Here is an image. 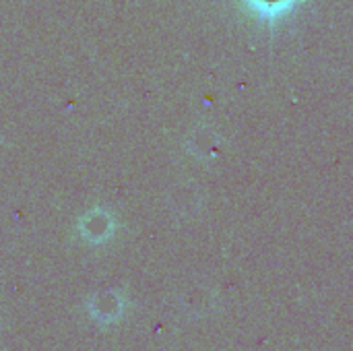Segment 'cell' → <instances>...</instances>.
Returning a JSON list of instances; mask_svg holds the SVG:
<instances>
[{"instance_id":"1","label":"cell","mask_w":353,"mask_h":351,"mask_svg":"<svg viewBox=\"0 0 353 351\" xmlns=\"http://www.w3.org/2000/svg\"><path fill=\"white\" fill-rule=\"evenodd\" d=\"M263 4H279V2H288V0H261Z\"/></svg>"}]
</instances>
